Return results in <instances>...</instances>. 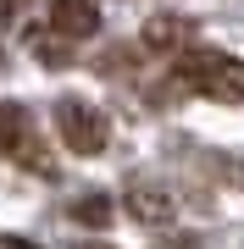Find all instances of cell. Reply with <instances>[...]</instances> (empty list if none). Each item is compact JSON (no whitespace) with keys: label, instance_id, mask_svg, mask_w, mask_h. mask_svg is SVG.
<instances>
[{"label":"cell","instance_id":"6da1fadb","mask_svg":"<svg viewBox=\"0 0 244 249\" xmlns=\"http://www.w3.org/2000/svg\"><path fill=\"white\" fill-rule=\"evenodd\" d=\"M183 94H206V100H222V106H244V61L227 50H183L178 67H172Z\"/></svg>","mask_w":244,"mask_h":249},{"label":"cell","instance_id":"7a4b0ae2","mask_svg":"<svg viewBox=\"0 0 244 249\" xmlns=\"http://www.w3.org/2000/svg\"><path fill=\"white\" fill-rule=\"evenodd\" d=\"M56 133H61V144H67L73 155H100L106 139H111V122H106L100 106L67 94V100H56Z\"/></svg>","mask_w":244,"mask_h":249},{"label":"cell","instance_id":"3957f363","mask_svg":"<svg viewBox=\"0 0 244 249\" xmlns=\"http://www.w3.org/2000/svg\"><path fill=\"white\" fill-rule=\"evenodd\" d=\"M145 50H155V55H183V50H194V22L178 17V11L150 17V22H145Z\"/></svg>","mask_w":244,"mask_h":249},{"label":"cell","instance_id":"277c9868","mask_svg":"<svg viewBox=\"0 0 244 249\" xmlns=\"http://www.w3.org/2000/svg\"><path fill=\"white\" fill-rule=\"evenodd\" d=\"M122 205H128V216H139L145 227H155V222H172V194L161 183H150V178H133L122 188Z\"/></svg>","mask_w":244,"mask_h":249},{"label":"cell","instance_id":"5b68a950","mask_svg":"<svg viewBox=\"0 0 244 249\" xmlns=\"http://www.w3.org/2000/svg\"><path fill=\"white\" fill-rule=\"evenodd\" d=\"M50 28L61 39H89L100 28V6L94 0H50Z\"/></svg>","mask_w":244,"mask_h":249},{"label":"cell","instance_id":"8992f818","mask_svg":"<svg viewBox=\"0 0 244 249\" xmlns=\"http://www.w3.org/2000/svg\"><path fill=\"white\" fill-rule=\"evenodd\" d=\"M67 211H73V222H78V227H106L111 216H117V205H111V194L89 188V194H78L73 205H67Z\"/></svg>","mask_w":244,"mask_h":249},{"label":"cell","instance_id":"52a82bcc","mask_svg":"<svg viewBox=\"0 0 244 249\" xmlns=\"http://www.w3.org/2000/svg\"><path fill=\"white\" fill-rule=\"evenodd\" d=\"M28 139V111L17 100H0V155H17Z\"/></svg>","mask_w":244,"mask_h":249},{"label":"cell","instance_id":"ba28073f","mask_svg":"<svg viewBox=\"0 0 244 249\" xmlns=\"http://www.w3.org/2000/svg\"><path fill=\"white\" fill-rule=\"evenodd\" d=\"M0 249H39V244H28V238H17V232H0Z\"/></svg>","mask_w":244,"mask_h":249},{"label":"cell","instance_id":"9c48e42d","mask_svg":"<svg viewBox=\"0 0 244 249\" xmlns=\"http://www.w3.org/2000/svg\"><path fill=\"white\" fill-rule=\"evenodd\" d=\"M11 11H17V0H0V28L11 22Z\"/></svg>","mask_w":244,"mask_h":249},{"label":"cell","instance_id":"30bf717a","mask_svg":"<svg viewBox=\"0 0 244 249\" xmlns=\"http://www.w3.org/2000/svg\"><path fill=\"white\" fill-rule=\"evenodd\" d=\"M0 72H6V61H0Z\"/></svg>","mask_w":244,"mask_h":249}]
</instances>
